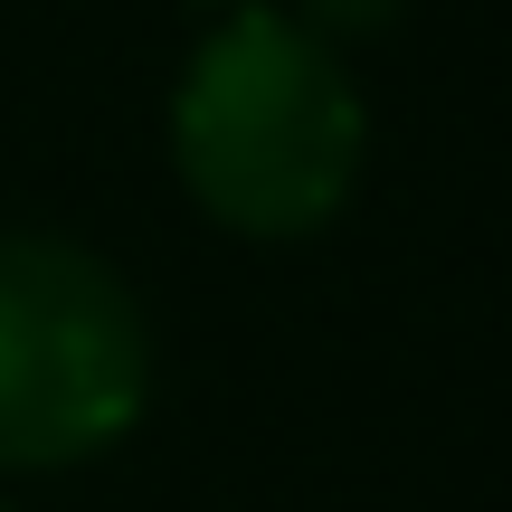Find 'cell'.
Returning a JSON list of instances; mask_svg holds the SVG:
<instances>
[{
    "mask_svg": "<svg viewBox=\"0 0 512 512\" xmlns=\"http://www.w3.org/2000/svg\"><path fill=\"white\" fill-rule=\"evenodd\" d=\"M171 152L200 209L247 238H304L351 200L361 171V95L313 29L247 10L190 57Z\"/></svg>",
    "mask_w": 512,
    "mask_h": 512,
    "instance_id": "1",
    "label": "cell"
},
{
    "mask_svg": "<svg viewBox=\"0 0 512 512\" xmlns=\"http://www.w3.org/2000/svg\"><path fill=\"white\" fill-rule=\"evenodd\" d=\"M143 304L67 238H0V465H76L143 418Z\"/></svg>",
    "mask_w": 512,
    "mask_h": 512,
    "instance_id": "2",
    "label": "cell"
},
{
    "mask_svg": "<svg viewBox=\"0 0 512 512\" xmlns=\"http://www.w3.org/2000/svg\"><path fill=\"white\" fill-rule=\"evenodd\" d=\"M304 10H313V29H332V38H370V29H389L408 0H304Z\"/></svg>",
    "mask_w": 512,
    "mask_h": 512,
    "instance_id": "3",
    "label": "cell"
},
{
    "mask_svg": "<svg viewBox=\"0 0 512 512\" xmlns=\"http://www.w3.org/2000/svg\"><path fill=\"white\" fill-rule=\"evenodd\" d=\"M0 512H10V503H0Z\"/></svg>",
    "mask_w": 512,
    "mask_h": 512,
    "instance_id": "4",
    "label": "cell"
}]
</instances>
